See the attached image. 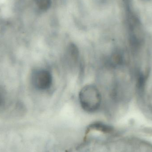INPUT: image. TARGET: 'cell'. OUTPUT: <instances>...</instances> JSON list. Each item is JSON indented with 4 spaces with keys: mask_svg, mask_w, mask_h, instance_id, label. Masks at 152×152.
<instances>
[{
    "mask_svg": "<svg viewBox=\"0 0 152 152\" xmlns=\"http://www.w3.org/2000/svg\"><path fill=\"white\" fill-rule=\"evenodd\" d=\"M81 108L85 111L94 113L98 110L102 103V96L98 88L94 85L85 86L79 94Z\"/></svg>",
    "mask_w": 152,
    "mask_h": 152,
    "instance_id": "6da1fadb",
    "label": "cell"
},
{
    "mask_svg": "<svg viewBox=\"0 0 152 152\" xmlns=\"http://www.w3.org/2000/svg\"><path fill=\"white\" fill-rule=\"evenodd\" d=\"M32 82L34 86L40 90L49 89L53 83L51 73L45 69L35 70L32 75Z\"/></svg>",
    "mask_w": 152,
    "mask_h": 152,
    "instance_id": "7a4b0ae2",
    "label": "cell"
},
{
    "mask_svg": "<svg viewBox=\"0 0 152 152\" xmlns=\"http://www.w3.org/2000/svg\"><path fill=\"white\" fill-rule=\"evenodd\" d=\"M66 58L69 66H75L77 64L79 58V53L75 45H69L66 52Z\"/></svg>",
    "mask_w": 152,
    "mask_h": 152,
    "instance_id": "3957f363",
    "label": "cell"
},
{
    "mask_svg": "<svg viewBox=\"0 0 152 152\" xmlns=\"http://www.w3.org/2000/svg\"><path fill=\"white\" fill-rule=\"evenodd\" d=\"M113 128L102 122H96L92 123L88 126L87 132L90 131H97L104 134H110L113 131Z\"/></svg>",
    "mask_w": 152,
    "mask_h": 152,
    "instance_id": "277c9868",
    "label": "cell"
},
{
    "mask_svg": "<svg viewBox=\"0 0 152 152\" xmlns=\"http://www.w3.org/2000/svg\"><path fill=\"white\" fill-rule=\"evenodd\" d=\"M35 2L41 10L47 11L51 6V0H35Z\"/></svg>",
    "mask_w": 152,
    "mask_h": 152,
    "instance_id": "5b68a950",
    "label": "cell"
}]
</instances>
